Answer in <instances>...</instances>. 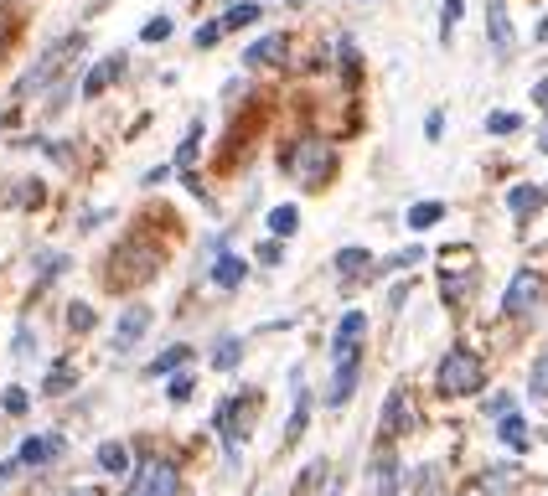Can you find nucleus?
<instances>
[{
  "label": "nucleus",
  "mask_w": 548,
  "mask_h": 496,
  "mask_svg": "<svg viewBox=\"0 0 548 496\" xmlns=\"http://www.w3.org/2000/svg\"><path fill=\"white\" fill-rule=\"evenodd\" d=\"M68 326L83 336V331H94V305H83V300H73L68 305Z\"/></svg>",
  "instance_id": "nucleus-37"
},
{
  "label": "nucleus",
  "mask_w": 548,
  "mask_h": 496,
  "mask_svg": "<svg viewBox=\"0 0 548 496\" xmlns=\"http://www.w3.org/2000/svg\"><path fill=\"white\" fill-rule=\"evenodd\" d=\"M192 357H197V352L187 347V341H176V347H166V352H161L156 362H150V367H145V378H176V372H181V367H187Z\"/></svg>",
  "instance_id": "nucleus-15"
},
{
  "label": "nucleus",
  "mask_w": 548,
  "mask_h": 496,
  "mask_svg": "<svg viewBox=\"0 0 548 496\" xmlns=\"http://www.w3.org/2000/svg\"><path fill=\"white\" fill-rule=\"evenodd\" d=\"M68 383H73V367H57L52 378H47V393H63Z\"/></svg>",
  "instance_id": "nucleus-43"
},
{
  "label": "nucleus",
  "mask_w": 548,
  "mask_h": 496,
  "mask_svg": "<svg viewBox=\"0 0 548 496\" xmlns=\"http://www.w3.org/2000/svg\"><path fill=\"white\" fill-rule=\"evenodd\" d=\"M419 259H424V248H419V243H409V248H399V254H393L388 264H393V269H404V264H419Z\"/></svg>",
  "instance_id": "nucleus-41"
},
{
  "label": "nucleus",
  "mask_w": 548,
  "mask_h": 496,
  "mask_svg": "<svg viewBox=\"0 0 548 496\" xmlns=\"http://www.w3.org/2000/svg\"><path fill=\"white\" fill-rule=\"evenodd\" d=\"M212 285H218V290H238L243 285V279H249V259H243V254H218V259H212Z\"/></svg>",
  "instance_id": "nucleus-13"
},
{
  "label": "nucleus",
  "mask_w": 548,
  "mask_h": 496,
  "mask_svg": "<svg viewBox=\"0 0 548 496\" xmlns=\"http://www.w3.org/2000/svg\"><path fill=\"white\" fill-rule=\"evenodd\" d=\"M538 150H543V155H548V130H543V135H538Z\"/></svg>",
  "instance_id": "nucleus-53"
},
{
  "label": "nucleus",
  "mask_w": 548,
  "mask_h": 496,
  "mask_svg": "<svg viewBox=\"0 0 548 496\" xmlns=\"http://www.w3.org/2000/svg\"><path fill=\"white\" fill-rule=\"evenodd\" d=\"M0 124H6V114H0Z\"/></svg>",
  "instance_id": "nucleus-54"
},
{
  "label": "nucleus",
  "mask_w": 548,
  "mask_h": 496,
  "mask_svg": "<svg viewBox=\"0 0 548 496\" xmlns=\"http://www.w3.org/2000/svg\"><path fill=\"white\" fill-rule=\"evenodd\" d=\"M166 176H171V166H150V171H145V186H161Z\"/></svg>",
  "instance_id": "nucleus-47"
},
{
  "label": "nucleus",
  "mask_w": 548,
  "mask_h": 496,
  "mask_svg": "<svg viewBox=\"0 0 548 496\" xmlns=\"http://www.w3.org/2000/svg\"><path fill=\"white\" fill-rule=\"evenodd\" d=\"M548 202V192H543V186H512V197H507V207H512V217H528V212H538Z\"/></svg>",
  "instance_id": "nucleus-19"
},
{
  "label": "nucleus",
  "mask_w": 548,
  "mask_h": 496,
  "mask_svg": "<svg viewBox=\"0 0 548 496\" xmlns=\"http://www.w3.org/2000/svg\"><path fill=\"white\" fill-rule=\"evenodd\" d=\"M125 496H181V471L166 455H145L135 465V476L125 486Z\"/></svg>",
  "instance_id": "nucleus-4"
},
{
  "label": "nucleus",
  "mask_w": 548,
  "mask_h": 496,
  "mask_svg": "<svg viewBox=\"0 0 548 496\" xmlns=\"http://www.w3.org/2000/svg\"><path fill=\"white\" fill-rule=\"evenodd\" d=\"M223 37H228V31H223V21H202L192 42H197V52H207V47H218Z\"/></svg>",
  "instance_id": "nucleus-36"
},
{
  "label": "nucleus",
  "mask_w": 548,
  "mask_h": 496,
  "mask_svg": "<svg viewBox=\"0 0 548 496\" xmlns=\"http://www.w3.org/2000/svg\"><path fill=\"white\" fill-rule=\"evenodd\" d=\"M42 197H47V186H42V181H32V176L11 186V207H42Z\"/></svg>",
  "instance_id": "nucleus-29"
},
{
  "label": "nucleus",
  "mask_w": 548,
  "mask_h": 496,
  "mask_svg": "<svg viewBox=\"0 0 548 496\" xmlns=\"http://www.w3.org/2000/svg\"><path fill=\"white\" fill-rule=\"evenodd\" d=\"M171 398H176V403L192 398V378H187V372H176V378H171Z\"/></svg>",
  "instance_id": "nucleus-44"
},
{
  "label": "nucleus",
  "mask_w": 548,
  "mask_h": 496,
  "mask_svg": "<svg viewBox=\"0 0 548 496\" xmlns=\"http://www.w3.org/2000/svg\"><path fill=\"white\" fill-rule=\"evenodd\" d=\"M440 476H445V465H419V471L404 476V496H440Z\"/></svg>",
  "instance_id": "nucleus-17"
},
{
  "label": "nucleus",
  "mask_w": 548,
  "mask_h": 496,
  "mask_svg": "<svg viewBox=\"0 0 548 496\" xmlns=\"http://www.w3.org/2000/svg\"><path fill=\"white\" fill-rule=\"evenodd\" d=\"M125 68H130V57H125V52H109L104 62H94V68H88V78L78 83V93H83V99H99L109 83L125 78Z\"/></svg>",
  "instance_id": "nucleus-10"
},
{
  "label": "nucleus",
  "mask_w": 548,
  "mask_h": 496,
  "mask_svg": "<svg viewBox=\"0 0 548 496\" xmlns=\"http://www.w3.org/2000/svg\"><path fill=\"white\" fill-rule=\"evenodd\" d=\"M166 37H171V16H150V21L140 26V42H150V47L166 42Z\"/></svg>",
  "instance_id": "nucleus-35"
},
{
  "label": "nucleus",
  "mask_w": 548,
  "mask_h": 496,
  "mask_svg": "<svg viewBox=\"0 0 548 496\" xmlns=\"http://www.w3.org/2000/svg\"><path fill=\"white\" fill-rule=\"evenodd\" d=\"M63 450H68L63 434H26L21 450H16V460H21V471H42V465H52Z\"/></svg>",
  "instance_id": "nucleus-9"
},
{
  "label": "nucleus",
  "mask_w": 548,
  "mask_h": 496,
  "mask_svg": "<svg viewBox=\"0 0 548 496\" xmlns=\"http://www.w3.org/2000/svg\"><path fill=\"white\" fill-rule=\"evenodd\" d=\"M486 130H492V135H517V130H523V119H517L512 109H497V114H486Z\"/></svg>",
  "instance_id": "nucleus-34"
},
{
  "label": "nucleus",
  "mask_w": 548,
  "mask_h": 496,
  "mask_svg": "<svg viewBox=\"0 0 548 496\" xmlns=\"http://www.w3.org/2000/svg\"><path fill=\"white\" fill-rule=\"evenodd\" d=\"M528 393H533V398H548V347L533 357V372H528Z\"/></svg>",
  "instance_id": "nucleus-31"
},
{
  "label": "nucleus",
  "mask_w": 548,
  "mask_h": 496,
  "mask_svg": "<svg viewBox=\"0 0 548 496\" xmlns=\"http://www.w3.org/2000/svg\"><path fill=\"white\" fill-rule=\"evenodd\" d=\"M88 47V31H68V37H57L52 47H42V57L26 68V78H16V99H32V93H47L57 78L68 73V62Z\"/></svg>",
  "instance_id": "nucleus-1"
},
{
  "label": "nucleus",
  "mask_w": 548,
  "mask_h": 496,
  "mask_svg": "<svg viewBox=\"0 0 548 496\" xmlns=\"http://www.w3.org/2000/svg\"><path fill=\"white\" fill-rule=\"evenodd\" d=\"M533 104H543V109H548V78H538V88H533Z\"/></svg>",
  "instance_id": "nucleus-49"
},
{
  "label": "nucleus",
  "mask_w": 548,
  "mask_h": 496,
  "mask_svg": "<svg viewBox=\"0 0 548 496\" xmlns=\"http://www.w3.org/2000/svg\"><path fill=\"white\" fill-rule=\"evenodd\" d=\"M486 383V362L471 352V347H450L440 357V372H435V388L440 398H466V393H481Z\"/></svg>",
  "instance_id": "nucleus-3"
},
{
  "label": "nucleus",
  "mask_w": 548,
  "mask_h": 496,
  "mask_svg": "<svg viewBox=\"0 0 548 496\" xmlns=\"http://www.w3.org/2000/svg\"><path fill=\"white\" fill-rule=\"evenodd\" d=\"M99 471H104V476H125V471H130V445L104 440V445H99Z\"/></svg>",
  "instance_id": "nucleus-20"
},
{
  "label": "nucleus",
  "mask_w": 548,
  "mask_h": 496,
  "mask_svg": "<svg viewBox=\"0 0 548 496\" xmlns=\"http://www.w3.org/2000/svg\"><path fill=\"white\" fill-rule=\"evenodd\" d=\"M218 21H223V31H243V26H254V21H259V0H238V6H228Z\"/></svg>",
  "instance_id": "nucleus-23"
},
{
  "label": "nucleus",
  "mask_w": 548,
  "mask_h": 496,
  "mask_svg": "<svg viewBox=\"0 0 548 496\" xmlns=\"http://www.w3.org/2000/svg\"><path fill=\"white\" fill-rule=\"evenodd\" d=\"M63 269H68L63 254H42L37 259V285H52V274H63Z\"/></svg>",
  "instance_id": "nucleus-38"
},
{
  "label": "nucleus",
  "mask_w": 548,
  "mask_h": 496,
  "mask_svg": "<svg viewBox=\"0 0 548 496\" xmlns=\"http://www.w3.org/2000/svg\"><path fill=\"white\" fill-rule=\"evenodd\" d=\"M373 269V254H368V248H342V254H337V274H368Z\"/></svg>",
  "instance_id": "nucleus-28"
},
{
  "label": "nucleus",
  "mask_w": 548,
  "mask_h": 496,
  "mask_svg": "<svg viewBox=\"0 0 548 496\" xmlns=\"http://www.w3.org/2000/svg\"><path fill=\"white\" fill-rule=\"evenodd\" d=\"M243 357V336H218V347H212V367L218 372H233Z\"/></svg>",
  "instance_id": "nucleus-24"
},
{
  "label": "nucleus",
  "mask_w": 548,
  "mask_h": 496,
  "mask_svg": "<svg viewBox=\"0 0 548 496\" xmlns=\"http://www.w3.org/2000/svg\"><path fill=\"white\" fill-rule=\"evenodd\" d=\"M295 228H300V207H290V202L269 207V233H274V238H290Z\"/></svg>",
  "instance_id": "nucleus-25"
},
{
  "label": "nucleus",
  "mask_w": 548,
  "mask_h": 496,
  "mask_svg": "<svg viewBox=\"0 0 548 496\" xmlns=\"http://www.w3.org/2000/svg\"><path fill=\"white\" fill-rule=\"evenodd\" d=\"M445 217V202H414L409 207V233H424V228H435Z\"/></svg>",
  "instance_id": "nucleus-26"
},
{
  "label": "nucleus",
  "mask_w": 548,
  "mask_h": 496,
  "mask_svg": "<svg viewBox=\"0 0 548 496\" xmlns=\"http://www.w3.org/2000/svg\"><path fill=\"white\" fill-rule=\"evenodd\" d=\"M197 145H202V119H197L192 130H187V140L176 145V166H181V171H187V166L197 161Z\"/></svg>",
  "instance_id": "nucleus-33"
},
{
  "label": "nucleus",
  "mask_w": 548,
  "mask_h": 496,
  "mask_svg": "<svg viewBox=\"0 0 548 496\" xmlns=\"http://www.w3.org/2000/svg\"><path fill=\"white\" fill-rule=\"evenodd\" d=\"M461 11H466V0H445V6H440V42L445 47L455 37V26H461Z\"/></svg>",
  "instance_id": "nucleus-30"
},
{
  "label": "nucleus",
  "mask_w": 548,
  "mask_h": 496,
  "mask_svg": "<svg viewBox=\"0 0 548 496\" xmlns=\"http://www.w3.org/2000/svg\"><path fill=\"white\" fill-rule=\"evenodd\" d=\"M414 414H409V403H404V388H393L388 393V409H383V434L393 440V434H404V424H409Z\"/></svg>",
  "instance_id": "nucleus-18"
},
{
  "label": "nucleus",
  "mask_w": 548,
  "mask_h": 496,
  "mask_svg": "<svg viewBox=\"0 0 548 496\" xmlns=\"http://www.w3.org/2000/svg\"><path fill=\"white\" fill-rule=\"evenodd\" d=\"M145 331H150V305H130L125 316H119V326H114V336H109V347H114V352H130Z\"/></svg>",
  "instance_id": "nucleus-12"
},
{
  "label": "nucleus",
  "mask_w": 548,
  "mask_h": 496,
  "mask_svg": "<svg viewBox=\"0 0 548 496\" xmlns=\"http://www.w3.org/2000/svg\"><path fill=\"white\" fill-rule=\"evenodd\" d=\"M32 347H37V336L21 326V331H16V357H32Z\"/></svg>",
  "instance_id": "nucleus-45"
},
{
  "label": "nucleus",
  "mask_w": 548,
  "mask_h": 496,
  "mask_svg": "<svg viewBox=\"0 0 548 496\" xmlns=\"http://www.w3.org/2000/svg\"><path fill=\"white\" fill-rule=\"evenodd\" d=\"M0 409H6V414L16 419V414H26V409H32V393H26V388H16V383H11V388H0Z\"/></svg>",
  "instance_id": "nucleus-32"
},
{
  "label": "nucleus",
  "mask_w": 548,
  "mask_h": 496,
  "mask_svg": "<svg viewBox=\"0 0 548 496\" xmlns=\"http://www.w3.org/2000/svg\"><path fill=\"white\" fill-rule=\"evenodd\" d=\"M533 37H538V42H548V16L538 21V31H533Z\"/></svg>",
  "instance_id": "nucleus-52"
},
{
  "label": "nucleus",
  "mask_w": 548,
  "mask_h": 496,
  "mask_svg": "<svg viewBox=\"0 0 548 496\" xmlns=\"http://www.w3.org/2000/svg\"><path fill=\"white\" fill-rule=\"evenodd\" d=\"M280 259H285V243H280V238L259 243V264H280Z\"/></svg>",
  "instance_id": "nucleus-40"
},
{
  "label": "nucleus",
  "mask_w": 548,
  "mask_h": 496,
  "mask_svg": "<svg viewBox=\"0 0 548 496\" xmlns=\"http://www.w3.org/2000/svg\"><path fill=\"white\" fill-rule=\"evenodd\" d=\"M243 62H249V68H269V62H285V31H269V37H259L249 52H243Z\"/></svg>",
  "instance_id": "nucleus-16"
},
{
  "label": "nucleus",
  "mask_w": 548,
  "mask_h": 496,
  "mask_svg": "<svg viewBox=\"0 0 548 496\" xmlns=\"http://www.w3.org/2000/svg\"><path fill=\"white\" fill-rule=\"evenodd\" d=\"M16 471H21V460H6V465H0V486H6V481H11Z\"/></svg>",
  "instance_id": "nucleus-48"
},
{
  "label": "nucleus",
  "mask_w": 548,
  "mask_h": 496,
  "mask_svg": "<svg viewBox=\"0 0 548 496\" xmlns=\"http://www.w3.org/2000/svg\"><path fill=\"white\" fill-rule=\"evenodd\" d=\"M486 414H492V419H507V414H512V393H492V403H486Z\"/></svg>",
  "instance_id": "nucleus-42"
},
{
  "label": "nucleus",
  "mask_w": 548,
  "mask_h": 496,
  "mask_svg": "<svg viewBox=\"0 0 548 496\" xmlns=\"http://www.w3.org/2000/svg\"><path fill=\"white\" fill-rule=\"evenodd\" d=\"M362 341H368V316L362 310H347L331 331V357H347V352H362Z\"/></svg>",
  "instance_id": "nucleus-11"
},
{
  "label": "nucleus",
  "mask_w": 548,
  "mask_h": 496,
  "mask_svg": "<svg viewBox=\"0 0 548 496\" xmlns=\"http://www.w3.org/2000/svg\"><path fill=\"white\" fill-rule=\"evenodd\" d=\"M543 300V279L533 274V269H517L512 274V285H507V295H502V316H528V310Z\"/></svg>",
  "instance_id": "nucleus-6"
},
{
  "label": "nucleus",
  "mask_w": 548,
  "mask_h": 496,
  "mask_svg": "<svg viewBox=\"0 0 548 496\" xmlns=\"http://www.w3.org/2000/svg\"><path fill=\"white\" fill-rule=\"evenodd\" d=\"M424 135H430V140H440V135H445V114H440V109H435L430 119H424Z\"/></svg>",
  "instance_id": "nucleus-46"
},
{
  "label": "nucleus",
  "mask_w": 548,
  "mask_h": 496,
  "mask_svg": "<svg viewBox=\"0 0 548 496\" xmlns=\"http://www.w3.org/2000/svg\"><path fill=\"white\" fill-rule=\"evenodd\" d=\"M63 496H99V491H94V486H68Z\"/></svg>",
  "instance_id": "nucleus-50"
},
{
  "label": "nucleus",
  "mask_w": 548,
  "mask_h": 496,
  "mask_svg": "<svg viewBox=\"0 0 548 496\" xmlns=\"http://www.w3.org/2000/svg\"><path fill=\"white\" fill-rule=\"evenodd\" d=\"M114 279L109 285L119 290V285H145V279H156V269H161V248H140V243H125L114 254Z\"/></svg>",
  "instance_id": "nucleus-5"
},
{
  "label": "nucleus",
  "mask_w": 548,
  "mask_h": 496,
  "mask_svg": "<svg viewBox=\"0 0 548 496\" xmlns=\"http://www.w3.org/2000/svg\"><path fill=\"white\" fill-rule=\"evenodd\" d=\"M486 42H492L497 62H507L517 52V31H512V16H507V0H492V6H486Z\"/></svg>",
  "instance_id": "nucleus-8"
},
{
  "label": "nucleus",
  "mask_w": 548,
  "mask_h": 496,
  "mask_svg": "<svg viewBox=\"0 0 548 496\" xmlns=\"http://www.w3.org/2000/svg\"><path fill=\"white\" fill-rule=\"evenodd\" d=\"M517 481H523V471H517V465H497V471H486L481 491H486V496H507Z\"/></svg>",
  "instance_id": "nucleus-22"
},
{
  "label": "nucleus",
  "mask_w": 548,
  "mask_h": 496,
  "mask_svg": "<svg viewBox=\"0 0 548 496\" xmlns=\"http://www.w3.org/2000/svg\"><path fill=\"white\" fill-rule=\"evenodd\" d=\"M295 6H300V0H295Z\"/></svg>",
  "instance_id": "nucleus-55"
},
{
  "label": "nucleus",
  "mask_w": 548,
  "mask_h": 496,
  "mask_svg": "<svg viewBox=\"0 0 548 496\" xmlns=\"http://www.w3.org/2000/svg\"><path fill=\"white\" fill-rule=\"evenodd\" d=\"M280 166H285V176L295 181V186H321L326 176H331V166H337V150H331L321 135H300L285 155H280Z\"/></svg>",
  "instance_id": "nucleus-2"
},
{
  "label": "nucleus",
  "mask_w": 548,
  "mask_h": 496,
  "mask_svg": "<svg viewBox=\"0 0 548 496\" xmlns=\"http://www.w3.org/2000/svg\"><path fill=\"white\" fill-rule=\"evenodd\" d=\"M306 424H311V398L295 393V409H290V424H285V445H295L300 434H306Z\"/></svg>",
  "instance_id": "nucleus-27"
},
{
  "label": "nucleus",
  "mask_w": 548,
  "mask_h": 496,
  "mask_svg": "<svg viewBox=\"0 0 548 496\" xmlns=\"http://www.w3.org/2000/svg\"><path fill=\"white\" fill-rule=\"evenodd\" d=\"M357 372H362V352H347V357H331V383H326V403L342 409L357 388Z\"/></svg>",
  "instance_id": "nucleus-7"
},
{
  "label": "nucleus",
  "mask_w": 548,
  "mask_h": 496,
  "mask_svg": "<svg viewBox=\"0 0 548 496\" xmlns=\"http://www.w3.org/2000/svg\"><path fill=\"white\" fill-rule=\"evenodd\" d=\"M83 6H88V16H99V11L109 6V0H83Z\"/></svg>",
  "instance_id": "nucleus-51"
},
{
  "label": "nucleus",
  "mask_w": 548,
  "mask_h": 496,
  "mask_svg": "<svg viewBox=\"0 0 548 496\" xmlns=\"http://www.w3.org/2000/svg\"><path fill=\"white\" fill-rule=\"evenodd\" d=\"M337 52H342V73H347V83H357V47L342 37V42H337Z\"/></svg>",
  "instance_id": "nucleus-39"
},
{
  "label": "nucleus",
  "mask_w": 548,
  "mask_h": 496,
  "mask_svg": "<svg viewBox=\"0 0 548 496\" xmlns=\"http://www.w3.org/2000/svg\"><path fill=\"white\" fill-rule=\"evenodd\" d=\"M497 434H502V445L507 450H528V424H523V414H507V419H497Z\"/></svg>",
  "instance_id": "nucleus-21"
},
{
  "label": "nucleus",
  "mask_w": 548,
  "mask_h": 496,
  "mask_svg": "<svg viewBox=\"0 0 548 496\" xmlns=\"http://www.w3.org/2000/svg\"><path fill=\"white\" fill-rule=\"evenodd\" d=\"M368 476H373V496H399V486H404V476H399V460H393L388 450L373 460V471H368Z\"/></svg>",
  "instance_id": "nucleus-14"
}]
</instances>
